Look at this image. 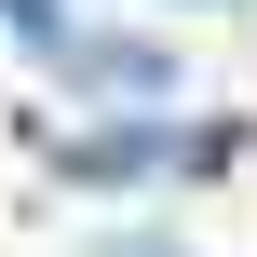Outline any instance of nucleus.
Here are the masks:
<instances>
[{"instance_id":"f257e3e1","label":"nucleus","mask_w":257,"mask_h":257,"mask_svg":"<svg viewBox=\"0 0 257 257\" xmlns=\"http://www.w3.org/2000/svg\"><path fill=\"white\" fill-rule=\"evenodd\" d=\"M163 163H176V136H163V122H95V136H68V176H95V190L163 176Z\"/></svg>"},{"instance_id":"f03ea898","label":"nucleus","mask_w":257,"mask_h":257,"mask_svg":"<svg viewBox=\"0 0 257 257\" xmlns=\"http://www.w3.org/2000/svg\"><path fill=\"white\" fill-rule=\"evenodd\" d=\"M68 68L108 81V95H176V54H163V41H122V27H108V41H68Z\"/></svg>"},{"instance_id":"7ed1b4c3","label":"nucleus","mask_w":257,"mask_h":257,"mask_svg":"<svg viewBox=\"0 0 257 257\" xmlns=\"http://www.w3.org/2000/svg\"><path fill=\"white\" fill-rule=\"evenodd\" d=\"M176 14H244V0H176Z\"/></svg>"}]
</instances>
